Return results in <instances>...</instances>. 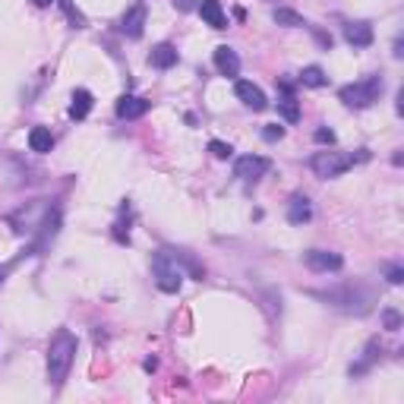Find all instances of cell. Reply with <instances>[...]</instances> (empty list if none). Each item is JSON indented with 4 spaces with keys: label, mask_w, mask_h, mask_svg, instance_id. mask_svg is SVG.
<instances>
[{
    "label": "cell",
    "mask_w": 404,
    "mask_h": 404,
    "mask_svg": "<svg viewBox=\"0 0 404 404\" xmlns=\"http://www.w3.org/2000/svg\"><path fill=\"white\" fill-rule=\"evenodd\" d=\"M174 7H177L180 13H190V10H193L196 3H193V0H174Z\"/></svg>",
    "instance_id": "cell-28"
},
{
    "label": "cell",
    "mask_w": 404,
    "mask_h": 404,
    "mask_svg": "<svg viewBox=\"0 0 404 404\" xmlns=\"http://www.w3.org/2000/svg\"><path fill=\"white\" fill-rule=\"evenodd\" d=\"M363 158H370L367 149H360L357 158H354V155H345V152H329V149H325V152H316L313 161H310V168L316 171V177L332 180V177H341L345 171H351L354 161H363Z\"/></svg>",
    "instance_id": "cell-3"
},
{
    "label": "cell",
    "mask_w": 404,
    "mask_h": 404,
    "mask_svg": "<svg viewBox=\"0 0 404 404\" xmlns=\"http://www.w3.org/2000/svg\"><path fill=\"white\" fill-rule=\"evenodd\" d=\"M382 322H385V329L389 332L401 329V316H398V310H382Z\"/></svg>",
    "instance_id": "cell-24"
},
{
    "label": "cell",
    "mask_w": 404,
    "mask_h": 404,
    "mask_svg": "<svg viewBox=\"0 0 404 404\" xmlns=\"http://www.w3.org/2000/svg\"><path fill=\"white\" fill-rule=\"evenodd\" d=\"M272 19H275L278 26H287V29H297V26H307L303 23V16L300 13H294V10H275V13H272Z\"/></svg>",
    "instance_id": "cell-21"
},
{
    "label": "cell",
    "mask_w": 404,
    "mask_h": 404,
    "mask_svg": "<svg viewBox=\"0 0 404 404\" xmlns=\"http://www.w3.org/2000/svg\"><path fill=\"white\" fill-rule=\"evenodd\" d=\"M303 259H307V265L313 272H338L341 265H345V259H341L338 253H329V250H310Z\"/></svg>",
    "instance_id": "cell-8"
},
{
    "label": "cell",
    "mask_w": 404,
    "mask_h": 404,
    "mask_svg": "<svg viewBox=\"0 0 404 404\" xmlns=\"http://www.w3.org/2000/svg\"><path fill=\"white\" fill-rule=\"evenodd\" d=\"M149 63L155 70H171L177 63V48L174 45H155L149 54Z\"/></svg>",
    "instance_id": "cell-15"
},
{
    "label": "cell",
    "mask_w": 404,
    "mask_h": 404,
    "mask_svg": "<svg viewBox=\"0 0 404 404\" xmlns=\"http://www.w3.org/2000/svg\"><path fill=\"white\" fill-rule=\"evenodd\" d=\"M76 357V335L70 329H57L48 345V379L51 385H63V379L70 376V367H73Z\"/></svg>",
    "instance_id": "cell-1"
},
{
    "label": "cell",
    "mask_w": 404,
    "mask_h": 404,
    "mask_svg": "<svg viewBox=\"0 0 404 404\" xmlns=\"http://www.w3.org/2000/svg\"><path fill=\"white\" fill-rule=\"evenodd\" d=\"M373 26L370 23H347L345 26V41L351 48H370L373 45Z\"/></svg>",
    "instance_id": "cell-11"
},
{
    "label": "cell",
    "mask_w": 404,
    "mask_h": 404,
    "mask_svg": "<svg viewBox=\"0 0 404 404\" xmlns=\"http://www.w3.org/2000/svg\"><path fill=\"white\" fill-rule=\"evenodd\" d=\"M281 136H285V127H278V123H272V127L262 130V139H265V143H278Z\"/></svg>",
    "instance_id": "cell-25"
},
{
    "label": "cell",
    "mask_w": 404,
    "mask_h": 404,
    "mask_svg": "<svg viewBox=\"0 0 404 404\" xmlns=\"http://www.w3.org/2000/svg\"><path fill=\"white\" fill-rule=\"evenodd\" d=\"M316 143H322V145H332V143H335V133H332L329 127H319V130H316Z\"/></svg>",
    "instance_id": "cell-26"
},
{
    "label": "cell",
    "mask_w": 404,
    "mask_h": 404,
    "mask_svg": "<svg viewBox=\"0 0 404 404\" xmlns=\"http://www.w3.org/2000/svg\"><path fill=\"white\" fill-rule=\"evenodd\" d=\"M215 67H218V73H221V76H237L240 73L237 51H234V48H228V45L215 48Z\"/></svg>",
    "instance_id": "cell-12"
},
{
    "label": "cell",
    "mask_w": 404,
    "mask_h": 404,
    "mask_svg": "<svg viewBox=\"0 0 404 404\" xmlns=\"http://www.w3.org/2000/svg\"><path fill=\"white\" fill-rule=\"evenodd\" d=\"M316 297L325 300L329 307L341 310V313H354V316L370 313V307H373V291H367L360 285H341V287H332V291H316Z\"/></svg>",
    "instance_id": "cell-2"
},
{
    "label": "cell",
    "mask_w": 404,
    "mask_h": 404,
    "mask_svg": "<svg viewBox=\"0 0 404 404\" xmlns=\"http://www.w3.org/2000/svg\"><path fill=\"white\" fill-rule=\"evenodd\" d=\"M145 29V7L143 3H136V7H130L127 13H123V19H120V32L127 38H139Z\"/></svg>",
    "instance_id": "cell-9"
},
{
    "label": "cell",
    "mask_w": 404,
    "mask_h": 404,
    "mask_svg": "<svg viewBox=\"0 0 404 404\" xmlns=\"http://www.w3.org/2000/svg\"><path fill=\"white\" fill-rule=\"evenodd\" d=\"M209 152H212V155H215V158H221V161L234 155L231 143H221V139H212V143H209Z\"/></svg>",
    "instance_id": "cell-23"
},
{
    "label": "cell",
    "mask_w": 404,
    "mask_h": 404,
    "mask_svg": "<svg viewBox=\"0 0 404 404\" xmlns=\"http://www.w3.org/2000/svg\"><path fill=\"white\" fill-rule=\"evenodd\" d=\"M401 281H404V269H398V265L389 269V285H401Z\"/></svg>",
    "instance_id": "cell-27"
},
{
    "label": "cell",
    "mask_w": 404,
    "mask_h": 404,
    "mask_svg": "<svg viewBox=\"0 0 404 404\" xmlns=\"http://www.w3.org/2000/svg\"><path fill=\"white\" fill-rule=\"evenodd\" d=\"M300 83L310 85V89H322V85L329 83V76L322 73V67H307L303 73H300Z\"/></svg>",
    "instance_id": "cell-20"
},
{
    "label": "cell",
    "mask_w": 404,
    "mask_h": 404,
    "mask_svg": "<svg viewBox=\"0 0 404 404\" xmlns=\"http://www.w3.org/2000/svg\"><path fill=\"white\" fill-rule=\"evenodd\" d=\"M168 253H171L177 262H183V265L190 269V275H193L196 281H202V278H205V269H202L199 262H196V256H193V253H187V250H168Z\"/></svg>",
    "instance_id": "cell-18"
},
{
    "label": "cell",
    "mask_w": 404,
    "mask_h": 404,
    "mask_svg": "<svg viewBox=\"0 0 404 404\" xmlns=\"http://www.w3.org/2000/svg\"><path fill=\"white\" fill-rule=\"evenodd\" d=\"M152 275H155V285L165 294H177L183 285V272H180V262L174 259L168 250H158L152 256Z\"/></svg>",
    "instance_id": "cell-4"
},
{
    "label": "cell",
    "mask_w": 404,
    "mask_h": 404,
    "mask_svg": "<svg viewBox=\"0 0 404 404\" xmlns=\"http://www.w3.org/2000/svg\"><path fill=\"white\" fill-rule=\"evenodd\" d=\"M278 111H281V117H285L287 123H297L300 120V105H297V98H294L291 92H285V98L278 101Z\"/></svg>",
    "instance_id": "cell-19"
},
{
    "label": "cell",
    "mask_w": 404,
    "mask_h": 404,
    "mask_svg": "<svg viewBox=\"0 0 404 404\" xmlns=\"http://www.w3.org/2000/svg\"><path fill=\"white\" fill-rule=\"evenodd\" d=\"M234 92H237V98L250 108V111H265V108H269V98L262 95V89L253 83H247V79H240V83L234 85Z\"/></svg>",
    "instance_id": "cell-7"
},
{
    "label": "cell",
    "mask_w": 404,
    "mask_h": 404,
    "mask_svg": "<svg viewBox=\"0 0 404 404\" xmlns=\"http://www.w3.org/2000/svg\"><path fill=\"white\" fill-rule=\"evenodd\" d=\"M199 13L212 29H228V16H225V10H221V0H202Z\"/></svg>",
    "instance_id": "cell-13"
},
{
    "label": "cell",
    "mask_w": 404,
    "mask_h": 404,
    "mask_svg": "<svg viewBox=\"0 0 404 404\" xmlns=\"http://www.w3.org/2000/svg\"><path fill=\"white\" fill-rule=\"evenodd\" d=\"M382 85H385L382 83V76L373 73V76H367V79H360V83L345 85V89L338 92V98H341L347 108H370L373 101H379Z\"/></svg>",
    "instance_id": "cell-5"
},
{
    "label": "cell",
    "mask_w": 404,
    "mask_h": 404,
    "mask_svg": "<svg viewBox=\"0 0 404 404\" xmlns=\"http://www.w3.org/2000/svg\"><path fill=\"white\" fill-rule=\"evenodd\" d=\"M272 168L269 158L262 155H243L237 158V165H234V177L243 180V183H256L259 177H265V171Z\"/></svg>",
    "instance_id": "cell-6"
},
{
    "label": "cell",
    "mask_w": 404,
    "mask_h": 404,
    "mask_svg": "<svg viewBox=\"0 0 404 404\" xmlns=\"http://www.w3.org/2000/svg\"><path fill=\"white\" fill-rule=\"evenodd\" d=\"M51 145H54L51 130H48V127H32V133H29V149L32 152L45 155V152H51Z\"/></svg>",
    "instance_id": "cell-17"
},
{
    "label": "cell",
    "mask_w": 404,
    "mask_h": 404,
    "mask_svg": "<svg viewBox=\"0 0 404 404\" xmlns=\"http://www.w3.org/2000/svg\"><path fill=\"white\" fill-rule=\"evenodd\" d=\"M60 7H63L67 19L76 26V29H85V26H89V19H85V16L79 13V10H76V3H73V0H60Z\"/></svg>",
    "instance_id": "cell-22"
},
{
    "label": "cell",
    "mask_w": 404,
    "mask_h": 404,
    "mask_svg": "<svg viewBox=\"0 0 404 404\" xmlns=\"http://www.w3.org/2000/svg\"><path fill=\"white\" fill-rule=\"evenodd\" d=\"M310 218H313L310 199L307 196H294V199L287 202V221H291V225H307Z\"/></svg>",
    "instance_id": "cell-14"
},
{
    "label": "cell",
    "mask_w": 404,
    "mask_h": 404,
    "mask_svg": "<svg viewBox=\"0 0 404 404\" xmlns=\"http://www.w3.org/2000/svg\"><path fill=\"white\" fill-rule=\"evenodd\" d=\"M89 111H92V92L89 89H76L73 98H70V117L83 120Z\"/></svg>",
    "instance_id": "cell-16"
},
{
    "label": "cell",
    "mask_w": 404,
    "mask_h": 404,
    "mask_svg": "<svg viewBox=\"0 0 404 404\" xmlns=\"http://www.w3.org/2000/svg\"><path fill=\"white\" fill-rule=\"evenodd\" d=\"M313 32H316V38H319L322 48H332V35H325V32H319V29H313Z\"/></svg>",
    "instance_id": "cell-29"
},
{
    "label": "cell",
    "mask_w": 404,
    "mask_h": 404,
    "mask_svg": "<svg viewBox=\"0 0 404 404\" xmlns=\"http://www.w3.org/2000/svg\"><path fill=\"white\" fill-rule=\"evenodd\" d=\"M149 111V101L145 98H139V95H120V101H117V117H123V120H136V117H143V114Z\"/></svg>",
    "instance_id": "cell-10"
},
{
    "label": "cell",
    "mask_w": 404,
    "mask_h": 404,
    "mask_svg": "<svg viewBox=\"0 0 404 404\" xmlns=\"http://www.w3.org/2000/svg\"><path fill=\"white\" fill-rule=\"evenodd\" d=\"M35 3H38V7H51L54 0H35Z\"/></svg>",
    "instance_id": "cell-30"
}]
</instances>
